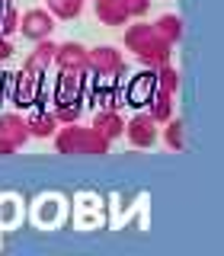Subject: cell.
Listing matches in <instances>:
<instances>
[{
    "instance_id": "6da1fadb",
    "label": "cell",
    "mask_w": 224,
    "mask_h": 256,
    "mask_svg": "<svg viewBox=\"0 0 224 256\" xmlns=\"http://www.w3.org/2000/svg\"><path fill=\"white\" fill-rule=\"evenodd\" d=\"M52 138H54V150L64 154V157H80V154L102 157V154H109V144H112L109 138H102L93 125L84 128V125H77V122H68L61 132H54Z\"/></svg>"
},
{
    "instance_id": "7a4b0ae2",
    "label": "cell",
    "mask_w": 224,
    "mask_h": 256,
    "mask_svg": "<svg viewBox=\"0 0 224 256\" xmlns=\"http://www.w3.org/2000/svg\"><path fill=\"white\" fill-rule=\"evenodd\" d=\"M86 70L93 74H102V77H118L125 70V58L118 48L112 45H96L86 52Z\"/></svg>"
},
{
    "instance_id": "3957f363",
    "label": "cell",
    "mask_w": 224,
    "mask_h": 256,
    "mask_svg": "<svg viewBox=\"0 0 224 256\" xmlns=\"http://www.w3.org/2000/svg\"><path fill=\"white\" fill-rule=\"evenodd\" d=\"M125 138L132 141V148H154L157 144V122L148 116V112H138L132 122H125Z\"/></svg>"
},
{
    "instance_id": "277c9868",
    "label": "cell",
    "mask_w": 224,
    "mask_h": 256,
    "mask_svg": "<svg viewBox=\"0 0 224 256\" xmlns=\"http://www.w3.org/2000/svg\"><path fill=\"white\" fill-rule=\"evenodd\" d=\"M64 74H84L86 70V48L80 42H61L54 45V58H52Z\"/></svg>"
},
{
    "instance_id": "5b68a950",
    "label": "cell",
    "mask_w": 224,
    "mask_h": 256,
    "mask_svg": "<svg viewBox=\"0 0 224 256\" xmlns=\"http://www.w3.org/2000/svg\"><path fill=\"white\" fill-rule=\"evenodd\" d=\"M134 54H138V61H141V64H148V68H154V70H157V68H164V64H170V58H173V45L166 42V38H160L157 32H154V36H150Z\"/></svg>"
},
{
    "instance_id": "8992f818",
    "label": "cell",
    "mask_w": 224,
    "mask_h": 256,
    "mask_svg": "<svg viewBox=\"0 0 224 256\" xmlns=\"http://www.w3.org/2000/svg\"><path fill=\"white\" fill-rule=\"evenodd\" d=\"M54 29V16L48 10H29L20 16V32L32 42H38V38H48Z\"/></svg>"
},
{
    "instance_id": "52a82bcc",
    "label": "cell",
    "mask_w": 224,
    "mask_h": 256,
    "mask_svg": "<svg viewBox=\"0 0 224 256\" xmlns=\"http://www.w3.org/2000/svg\"><path fill=\"white\" fill-rule=\"evenodd\" d=\"M0 138L4 141H10L16 150L26 144L32 134H29V125H26V118L22 116H13V112H6V116H0Z\"/></svg>"
},
{
    "instance_id": "ba28073f",
    "label": "cell",
    "mask_w": 224,
    "mask_h": 256,
    "mask_svg": "<svg viewBox=\"0 0 224 256\" xmlns=\"http://www.w3.org/2000/svg\"><path fill=\"white\" fill-rule=\"evenodd\" d=\"M93 10L102 26H125L132 20L125 10V0H93Z\"/></svg>"
},
{
    "instance_id": "9c48e42d",
    "label": "cell",
    "mask_w": 224,
    "mask_h": 256,
    "mask_svg": "<svg viewBox=\"0 0 224 256\" xmlns=\"http://www.w3.org/2000/svg\"><path fill=\"white\" fill-rule=\"evenodd\" d=\"M52 58H54V42L38 38V42H36V52L26 58V77H42L45 68L52 64Z\"/></svg>"
},
{
    "instance_id": "30bf717a",
    "label": "cell",
    "mask_w": 224,
    "mask_h": 256,
    "mask_svg": "<svg viewBox=\"0 0 224 256\" xmlns=\"http://www.w3.org/2000/svg\"><path fill=\"white\" fill-rule=\"evenodd\" d=\"M93 128L102 134V138L116 141V138H122V132H125V118L118 116L116 109H102V112L93 116Z\"/></svg>"
},
{
    "instance_id": "8fae6325",
    "label": "cell",
    "mask_w": 224,
    "mask_h": 256,
    "mask_svg": "<svg viewBox=\"0 0 224 256\" xmlns=\"http://www.w3.org/2000/svg\"><path fill=\"white\" fill-rule=\"evenodd\" d=\"M148 116L154 118L157 125H164L166 118H173V93L160 90V86H154L148 96Z\"/></svg>"
},
{
    "instance_id": "7c38bea8",
    "label": "cell",
    "mask_w": 224,
    "mask_h": 256,
    "mask_svg": "<svg viewBox=\"0 0 224 256\" xmlns=\"http://www.w3.org/2000/svg\"><path fill=\"white\" fill-rule=\"evenodd\" d=\"M154 32H157L160 38H166L170 45H176V42L182 38V20H180L176 13H164V16L154 22Z\"/></svg>"
},
{
    "instance_id": "4fadbf2b",
    "label": "cell",
    "mask_w": 224,
    "mask_h": 256,
    "mask_svg": "<svg viewBox=\"0 0 224 256\" xmlns=\"http://www.w3.org/2000/svg\"><path fill=\"white\" fill-rule=\"evenodd\" d=\"M150 36H154V22H141V20H134V26H128V29H125V48H128V52H138V48L148 42Z\"/></svg>"
},
{
    "instance_id": "5bb4252c",
    "label": "cell",
    "mask_w": 224,
    "mask_h": 256,
    "mask_svg": "<svg viewBox=\"0 0 224 256\" xmlns=\"http://www.w3.org/2000/svg\"><path fill=\"white\" fill-rule=\"evenodd\" d=\"M26 125H29V134H36V138H52L58 132V118L52 112H36Z\"/></svg>"
},
{
    "instance_id": "9a60e30c",
    "label": "cell",
    "mask_w": 224,
    "mask_h": 256,
    "mask_svg": "<svg viewBox=\"0 0 224 256\" xmlns=\"http://www.w3.org/2000/svg\"><path fill=\"white\" fill-rule=\"evenodd\" d=\"M166 128H164V144L170 150H182L186 148V125L180 122V118H166L164 122Z\"/></svg>"
},
{
    "instance_id": "2e32d148",
    "label": "cell",
    "mask_w": 224,
    "mask_h": 256,
    "mask_svg": "<svg viewBox=\"0 0 224 256\" xmlns=\"http://www.w3.org/2000/svg\"><path fill=\"white\" fill-rule=\"evenodd\" d=\"M84 10V0H48V13L54 20H77Z\"/></svg>"
},
{
    "instance_id": "e0dca14e",
    "label": "cell",
    "mask_w": 224,
    "mask_h": 256,
    "mask_svg": "<svg viewBox=\"0 0 224 256\" xmlns=\"http://www.w3.org/2000/svg\"><path fill=\"white\" fill-rule=\"evenodd\" d=\"M154 86H157V84H154V74H138V80H134L132 90H128V100H132V106H144Z\"/></svg>"
},
{
    "instance_id": "ac0fdd59",
    "label": "cell",
    "mask_w": 224,
    "mask_h": 256,
    "mask_svg": "<svg viewBox=\"0 0 224 256\" xmlns=\"http://www.w3.org/2000/svg\"><path fill=\"white\" fill-rule=\"evenodd\" d=\"M20 29V13L13 10V4H0V36H13Z\"/></svg>"
},
{
    "instance_id": "d6986e66",
    "label": "cell",
    "mask_w": 224,
    "mask_h": 256,
    "mask_svg": "<svg viewBox=\"0 0 224 256\" xmlns=\"http://www.w3.org/2000/svg\"><path fill=\"white\" fill-rule=\"evenodd\" d=\"M154 84L160 86V90H166V93H176V86H180V74H176L170 64H164V68H157Z\"/></svg>"
},
{
    "instance_id": "ffe728a7",
    "label": "cell",
    "mask_w": 224,
    "mask_h": 256,
    "mask_svg": "<svg viewBox=\"0 0 224 256\" xmlns=\"http://www.w3.org/2000/svg\"><path fill=\"white\" fill-rule=\"evenodd\" d=\"M54 118H58L61 125H68V122H77L80 118V106H77V100H61L58 106H54V112H52Z\"/></svg>"
},
{
    "instance_id": "44dd1931",
    "label": "cell",
    "mask_w": 224,
    "mask_h": 256,
    "mask_svg": "<svg viewBox=\"0 0 224 256\" xmlns=\"http://www.w3.org/2000/svg\"><path fill=\"white\" fill-rule=\"evenodd\" d=\"M150 4H154V0H125V10H128L132 20H144V16L150 13Z\"/></svg>"
},
{
    "instance_id": "7402d4cb",
    "label": "cell",
    "mask_w": 224,
    "mask_h": 256,
    "mask_svg": "<svg viewBox=\"0 0 224 256\" xmlns=\"http://www.w3.org/2000/svg\"><path fill=\"white\" fill-rule=\"evenodd\" d=\"M10 54H13L10 36H0V61H10Z\"/></svg>"
},
{
    "instance_id": "603a6c76",
    "label": "cell",
    "mask_w": 224,
    "mask_h": 256,
    "mask_svg": "<svg viewBox=\"0 0 224 256\" xmlns=\"http://www.w3.org/2000/svg\"><path fill=\"white\" fill-rule=\"evenodd\" d=\"M13 150H16V148H13V144H10V141H4V138H0V157H6V154H13Z\"/></svg>"
},
{
    "instance_id": "cb8c5ba5",
    "label": "cell",
    "mask_w": 224,
    "mask_h": 256,
    "mask_svg": "<svg viewBox=\"0 0 224 256\" xmlns=\"http://www.w3.org/2000/svg\"><path fill=\"white\" fill-rule=\"evenodd\" d=\"M0 4H10V0H0Z\"/></svg>"
}]
</instances>
